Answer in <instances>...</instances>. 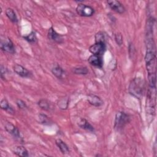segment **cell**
Returning <instances> with one entry per match:
<instances>
[{
  "label": "cell",
  "instance_id": "6da1fadb",
  "mask_svg": "<svg viewBox=\"0 0 157 157\" xmlns=\"http://www.w3.org/2000/svg\"><path fill=\"white\" fill-rule=\"evenodd\" d=\"M145 90V82L141 78H135L129 84V93L137 98L143 96Z\"/></svg>",
  "mask_w": 157,
  "mask_h": 157
},
{
  "label": "cell",
  "instance_id": "7a4b0ae2",
  "mask_svg": "<svg viewBox=\"0 0 157 157\" xmlns=\"http://www.w3.org/2000/svg\"><path fill=\"white\" fill-rule=\"evenodd\" d=\"M130 121L129 115L124 112H118L115 115L114 127L115 128L120 131Z\"/></svg>",
  "mask_w": 157,
  "mask_h": 157
},
{
  "label": "cell",
  "instance_id": "3957f363",
  "mask_svg": "<svg viewBox=\"0 0 157 157\" xmlns=\"http://www.w3.org/2000/svg\"><path fill=\"white\" fill-rule=\"evenodd\" d=\"M0 47L2 50L9 53L14 54L15 53V48L12 41L7 37H1Z\"/></svg>",
  "mask_w": 157,
  "mask_h": 157
},
{
  "label": "cell",
  "instance_id": "277c9868",
  "mask_svg": "<svg viewBox=\"0 0 157 157\" xmlns=\"http://www.w3.org/2000/svg\"><path fill=\"white\" fill-rule=\"evenodd\" d=\"M77 13L82 17H89L94 13V9L90 6L80 3L76 7Z\"/></svg>",
  "mask_w": 157,
  "mask_h": 157
},
{
  "label": "cell",
  "instance_id": "5b68a950",
  "mask_svg": "<svg viewBox=\"0 0 157 157\" xmlns=\"http://www.w3.org/2000/svg\"><path fill=\"white\" fill-rule=\"evenodd\" d=\"M106 50L105 43L103 42H95L91 45L89 48V51L93 55H98L102 56Z\"/></svg>",
  "mask_w": 157,
  "mask_h": 157
},
{
  "label": "cell",
  "instance_id": "8992f818",
  "mask_svg": "<svg viewBox=\"0 0 157 157\" xmlns=\"http://www.w3.org/2000/svg\"><path fill=\"white\" fill-rule=\"evenodd\" d=\"M4 128L6 131L9 134H10L16 140H18L19 141L21 140V137L20 136V131L18 129V128L15 126L14 124L10 122H7L5 124Z\"/></svg>",
  "mask_w": 157,
  "mask_h": 157
},
{
  "label": "cell",
  "instance_id": "52a82bcc",
  "mask_svg": "<svg viewBox=\"0 0 157 157\" xmlns=\"http://www.w3.org/2000/svg\"><path fill=\"white\" fill-rule=\"evenodd\" d=\"M107 2L109 7L114 12L120 14L123 13L125 12L126 9L124 7L120 1L116 0H109Z\"/></svg>",
  "mask_w": 157,
  "mask_h": 157
},
{
  "label": "cell",
  "instance_id": "ba28073f",
  "mask_svg": "<svg viewBox=\"0 0 157 157\" xmlns=\"http://www.w3.org/2000/svg\"><path fill=\"white\" fill-rule=\"evenodd\" d=\"M13 69L17 75L21 77H30L32 75V73L29 70L20 64H15L13 67Z\"/></svg>",
  "mask_w": 157,
  "mask_h": 157
},
{
  "label": "cell",
  "instance_id": "9c48e42d",
  "mask_svg": "<svg viewBox=\"0 0 157 157\" xmlns=\"http://www.w3.org/2000/svg\"><path fill=\"white\" fill-rule=\"evenodd\" d=\"M48 38L53 41V42H55L56 43H58V44H61L63 43V36L58 34L55 29L53 27H51L49 28L48 31Z\"/></svg>",
  "mask_w": 157,
  "mask_h": 157
},
{
  "label": "cell",
  "instance_id": "30bf717a",
  "mask_svg": "<svg viewBox=\"0 0 157 157\" xmlns=\"http://www.w3.org/2000/svg\"><path fill=\"white\" fill-rule=\"evenodd\" d=\"M88 63L96 67L101 68L103 66V59L101 55H91L88 59Z\"/></svg>",
  "mask_w": 157,
  "mask_h": 157
},
{
  "label": "cell",
  "instance_id": "8fae6325",
  "mask_svg": "<svg viewBox=\"0 0 157 157\" xmlns=\"http://www.w3.org/2000/svg\"><path fill=\"white\" fill-rule=\"evenodd\" d=\"M87 101L89 104L95 107L101 106L104 103L102 99L99 96L95 94H89L88 96Z\"/></svg>",
  "mask_w": 157,
  "mask_h": 157
},
{
  "label": "cell",
  "instance_id": "7c38bea8",
  "mask_svg": "<svg viewBox=\"0 0 157 157\" xmlns=\"http://www.w3.org/2000/svg\"><path fill=\"white\" fill-rule=\"evenodd\" d=\"M39 107L45 111H51L54 109L53 104L47 99H41L37 102Z\"/></svg>",
  "mask_w": 157,
  "mask_h": 157
},
{
  "label": "cell",
  "instance_id": "4fadbf2b",
  "mask_svg": "<svg viewBox=\"0 0 157 157\" xmlns=\"http://www.w3.org/2000/svg\"><path fill=\"white\" fill-rule=\"evenodd\" d=\"M52 74L58 78L62 79L65 77L66 72L59 65H56L54 66L52 69Z\"/></svg>",
  "mask_w": 157,
  "mask_h": 157
},
{
  "label": "cell",
  "instance_id": "5bb4252c",
  "mask_svg": "<svg viewBox=\"0 0 157 157\" xmlns=\"http://www.w3.org/2000/svg\"><path fill=\"white\" fill-rule=\"evenodd\" d=\"M55 144L63 154L65 155V154H67L69 153L70 151H69L68 145L61 139H56Z\"/></svg>",
  "mask_w": 157,
  "mask_h": 157
},
{
  "label": "cell",
  "instance_id": "9a60e30c",
  "mask_svg": "<svg viewBox=\"0 0 157 157\" xmlns=\"http://www.w3.org/2000/svg\"><path fill=\"white\" fill-rule=\"evenodd\" d=\"M13 152L17 156L21 157H27L29 156L28 150L25 147L21 145L15 147L13 150Z\"/></svg>",
  "mask_w": 157,
  "mask_h": 157
},
{
  "label": "cell",
  "instance_id": "2e32d148",
  "mask_svg": "<svg viewBox=\"0 0 157 157\" xmlns=\"http://www.w3.org/2000/svg\"><path fill=\"white\" fill-rule=\"evenodd\" d=\"M78 126H80L81 128L90 131V132H93L94 131V127L85 118H81L80 120L78 123Z\"/></svg>",
  "mask_w": 157,
  "mask_h": 157
},
{
  "label": "cell",
  "instance_id": "e0dca14e",
  "mask_svg": "<svg viewBox=\"0 0 157 157\" xmlns=\"http://www.w3.org/2000/svg\"><path fill=\"white\" fill-rule=\"evenodd\" d=\"M0 107L2 109L7 112L9 113L13 114L15 113L13 108L9 105V102L6 99H2L0 102Z\"/></svg>",
  "mask_w": 157,
  "mask_h": 157
},
{
  "label": "cell",
  "instance_id": "ac0fdd59",
  "mask_svg": "<svg viewBox=\"0 0 157 157\" xmlns=\"http://www.w3.org/2000/svg\"><path fill=\"white\" fill-rule=\"evenodd\" d=\"M6 15L7 18L13 23H17L18 22V18L16 15L15 12L12 8H7L6 10Z\"/></svg>",
  "mask_w": 157,
  "mask_h": 157
},
{
  "label": "cell",
  "instance_id": "d6986e66",
  "mask_svg": "<svg viewBox=\"0 0 157 157\" xmlns=\"http://www.w3.org/2000/svg\"><path fill=\"white\" fill-rule=\"evenodd\" d=\"M39 121L44 125H50L52 123L50 118L44 113H40L39 115Z\"/></svg>",
  "mask_w": 157,
  "mask_h": 157
},
{
  "label": "cell",
  "instance_id": "ffe728a7",
  "mask_svg": "<svg viewBox=\"0 0 157 157\" xmlns=\"http://www.w3.org/2000/svg\"><path fill=\"white\" fill-rule=\"evenodd\" d=\"M23 38L26 41H28V42H29L31 44H35L37 42V40L36 33L34 31L31 32L29 34H28L26 36H24Z\"/></svg>",
  "mask_w": 157,
  "mask_h": 157
},
{
  "label": "cell",
  "instance_id": "44dd1931",
  "mask_svg": "<svg viewBox=\"0 0 157 157\" xmlns=\"http://www.w3.org/2000/svg\"><path fill=\"white\" fill-rule=\"evenodd\" d=\"M73 72L75 74H78V75H86L88 74V69H87L86 67H83V66H80V67H74L72 70Z\"/></svg>",
  "mask_w": 157,
  "mask_h": 157
},
{
  "label": "cell",
  "instance_id": "7402d4cb",
  "mask_svg": "<svg viewBox=\"0 0 157 157\" xmlns=\"http://www.w3.org/2000/svg\"><path fill=\"white\" fill-rule=\"evenodd\" d=\"M95 42L105 43V35L102 31H99L95 34Z\"/></svg>",
  "mask_w": 157,
  "mask_h": 157
},
{
  "label": "cell",
  "instance_id": "603a6c76",
  "mask_svg": "<svg viewBox=\"0 0 157 157\" xmlns=\"http://www.w3.org/2000/svg\"><path fill=\"white\" fill-rule=\"evenodd\" d=\"M115 40L119 46H121L123 44V36L121 33H117L115 34Z\"/></svg>",
  "mask_w": 157,
  "mask_h": 157
},
{
  "label": "cell",
  "instance_id": "cb8c5ba5",
  "mask_svg": "<svg viewBox=\"0 0 157 157\" xmlns=\"http://www.w3.org/2000/svg\"><path fill=\"white\" fill-rule=\"evenodd\" d=\"M16 104H17L18 107L20 109H25L27 108V105H26V102L21 99H17L16 101Z\"/></svg>",
  "mask_w": 157,
  "mask_h": 157
},
{
  "label": "cell",
  "instance_id": "d4e9b609",
  "mask_svg": "<svg viewBox=\"0 0 157 157\" xmlns=\"http://www.w3.org/2000/svg\"><path fill=\"white\" fill-rule=\"evenodd\" d=\"M7 72V69L3 65H1V77L2 80H6L5 74Z\"/></svg>",
  "mask_w": 157,
  "mask_h": 157
}]
</instances>
